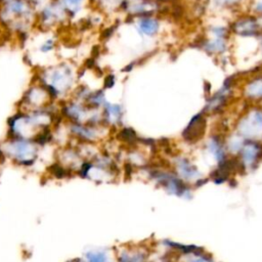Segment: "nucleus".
<instances>
[{"label": "nucleus", "instance_id": "nucleus-1", "mask_svg": "<svg viewBox=\"0 0 262 262\" xmlns=\"http://www.w3.org/2000/svg\"><path fill=\"white\" fill-rule=\"evenodd\" d=\"M39 147L41 146L34 140L9 137L1 149L4 156L10 158L15 164L29 167L37 160Z\"/></svg>", "mask_w": 262, "mask_h": 262}, {"label": "nucleus", "instance_id": "nucleus-2", "mask_svg": "<svg viewBox=\"0 0 262 262\" xmlns=\"http://www.w3.org/2000/svg\"><path fill=\"white\" fill-rule=\"evenodd\" d=\"M140 27L144 33L154 34L157 31L158 24L152 19H143V21H141Z\"/></svg>", "mask_w": 262, "mask_h": 262}, {"label": "nucleus", "instance_id": "nucleus-3", "mask_svg": "<svg viewBox=\"0 0 262 262\" xmlns=\"http://www.w3.org/2000/svg\"><path fill=\"white\" fill-rule=\"evenodd\" d=\"M72 262H81L80 260H74V261H72ZM83 262V261H82Z\"/></svg>", "mask_w": 262, "mask_h": 262}]
</instances>
